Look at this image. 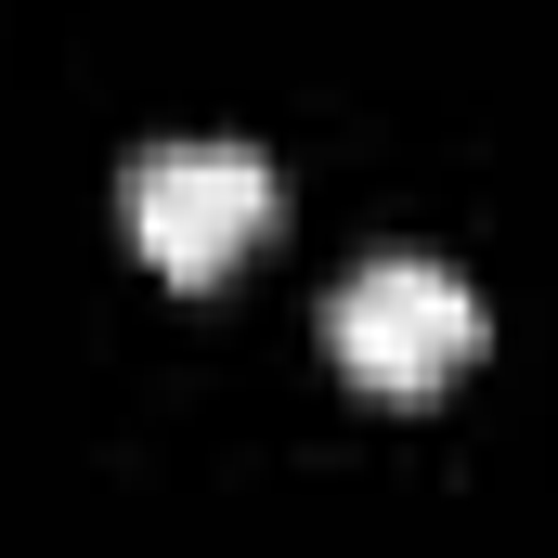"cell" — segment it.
I'll return each instance as SVG.
<instances>
[{
    "label": "cell",
    "instance_id": "obj_1",
    "mask_svg": "<svg viewBox=\"0 0 558 558\" xmlns=\"http://www.w3.org/2000/svg\"><path fill=\"white\" fill-rule=\"evenodd\" d=\"M325 351H338V377L351 390H377V403H428L468 351H481V299L468 274H441V260H364V274L325 299Z\"/></svg>",
    "mask_w": 558,
    "mask_h": 558
},
{
    "label": "cell",
    "instance_id": "obj_2",
    "mask_svg": "<svg viewBox=\"0 0 558 558\" xmlns=\"http://www.w3.org/2000/svg\"><path fill=\"white\" fill-rule=\"evenodd\" d=\"M274 221V169L247 143H156L131 169V247L169 286H221Z\"/></svg>",
    "mask_w": 558,
    "mask_h": 558
}]
</instances>
